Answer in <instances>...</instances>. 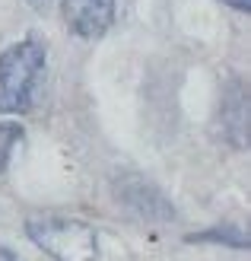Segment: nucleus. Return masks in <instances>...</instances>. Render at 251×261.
<instances>
[{
  "label": "nucleus",
  "instance_id": "f257e3e1",
  "mask_svg": "<svg viewBox=\"0 0 251 261\" xmlns=\"http://www.w3.org/2000/svg\"><path fill=\"white\" fill-rule=\"evenodd\" d=\"M45 67L48 48L32 35L0 51V115H25L35 106Z\"/></svg>",
  "mask_w": 251,
  "mask_h": 261
},
{
  "label": "nucleus",
  "instance_id": "f03ea898",
  "mask_svg": "<svg viewBox=\"0 0 251 261\" xmlns=\"http://www.w3.org/2000/svg\"><path fill=\"white\" fill-rule=\"evenodd\" d=\"M25 236L54 261H96L99 255V236L83 220L32 217L25 223Z\"/></svg>",
  "mask_w": 251,
  "mask_h": 261
},
{
  "label": "nucleus",
  "instance_id": "7ed1b4c3",
  "mask_svg": "<svg viewBox=\"0 0 251 261\" xmlns=\"http://www.w3.org/2000/svg\"><path fill=\"white\" fill-rule=\"evenodd\" d=\"M115 198L130 217L143 220V223H169V220H175L172 201L153 185V181L140 178L134 172L115 178Z\"/></svg>",
  "mask_w": 251,
  "mask_h": 261
},
{
  "label": "nucleus",
  "instance_id": "20e7f679",
  "mask_svg": "<svg viewBox=\"0 0 251 261\" xmlns=\"http://www.w3.org/2000/svg\"><path fill=\"white\" fill-rule=\"evenodd\" d=\"M115 10L118 0H61V13H64V25L86 42H96L115 22Z\"/></svg>",
  "mask_w": 251,
  "mask_h": 261
},
{
  "label": "nucleus",
  "instance_id": "39448f33",
  "mask_svg": "<svg viewBox=\"0 0 251 261\" xmlns=\"http://www.w3.org/2000/svg\"><path fill=\"white\" fill-rule=\"evenodd\" d=\"M222 121H226V134L235 147L245 143V127H248V102H245V89L235 80L229 86L226 99H222Z\"/></svg>",
  "mask_w": 251,
  "mask_h": 261
},
{
  "label": "nucleus",
  "instance_id": "423d86ee",
  "mask_svg": "<svg viewBox=\"0 0 251 261\" xmlns=\"http://www.w3.org/2000/svg\"><path fill=\"white\" fill-rule=\"evenodd\" d=\"M188 242H216V245H229V249H245V245H248V236H245L242 226H232V223L222 226V223H219V226H210V229H204V232H191Z\"/></svg>",
  "mask_w": 251,
  "mask_h": 261
},
{
  "label": "nucleus",
  "instance_id": "0eeeda50",
  "mask_svg": "<svg viewBox=\"0 0 251 261\" xmlns=\"http://www.w3.org/2000/svg\"><path fill=\"white\" fill-rule=\"evenodd\" d=\"M22 137H25L22 124H16V121H0V175L7 172L10 156H13V150L19 147Z\"/></svg>",
  "mask_w": 251,
  "mask_h": 261
},
{
  "label": "nucleus",
  "instance_id": "6e6552de",
  "mask_svg": "<svg viewBox=\"0 0 251 261\" xmlns=\"http://www.w3.org/2000/svg\"><path fill=\"white\" fill-rule=\"evenodd\" d=\"M222 4H229L232 10H239V13H248L251 10V0H222Z\"/></svg>",
  "mask_w": 251,
  "mask_h": 261
},
{
  "label": "nucleus",
  "instance_id": "1a4fd4ad",
  "mask_svg": "<svg viewBox=\"0 0 251 261\" xmlns=\"http://www.w3.org/2000/svg\"><path fill=\"white\" fill-rule=\"evenodd\" d=\"M48 4L51 0H29V7H35V10H48Z\"/></svg>",
  "mask_w": 251,
  "mask_h": 261
}]
</instances>
